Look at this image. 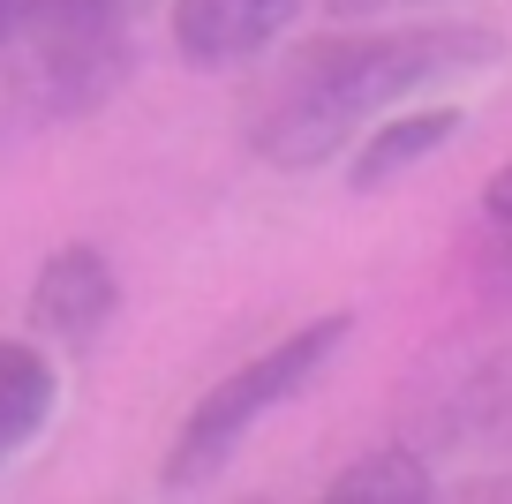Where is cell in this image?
Listing matches in <instances>:
<instances>
[{
	"mask_svg": "<svg viewBox=\"0 0 512 504\" xmlns=\"http://www.w3.org/2000/svg\"><path fill=\"white\" fill-rule=\"evenodd\" d=\"M497 61H505V31L490 23H392V31L309 38L256 106L249 151L279 174H317L339 151H354V136L400 98L430 83L490 76Z\"/></svg>",
	"mask_w": 512,
	"mask_h": 504,
	"instance_id": "obj_1",
	"label": "cell"
},
{
	"mask_svg": "<svg viewBox=\"0 0 512 504\" xmlns=\"http://www.w3.org/2000/svg\"><path fill=\"white\" fill-rule=\"evenodd\" d=\"M347 331H354V316L332 309V316H317V324L287 331L279 347H264L256 362H241L234 377H219V384H211V392L189 407V422L174 429L159 482H166V489H204L211 474H219L226 459L241 452V437H249L264 414L287 407V399H302L309 384L324 377V362L347 347Z\"/></svg>",
	"mask_w": 512,
	"mask_h": 504,
	"instance_id": "obj_2",
	"label": "cell"
},
{
	"mask_svg": "<svg viewBox=\"0 0 512 504\" xmlns=\"http://www.w3.org/2000/svg\"><path fill=\"white\" fill-rule=\"evenodd\" d=\"M302 0H174V53L189 68H249L294 31Z\"/></svg>",
	"mask_w": 512,
	"mask_h": 504,
	"instance_id": "obj_3",
	"label": "cell"
},
{
	"mask_svg": "<svg viewBox=\"0 0 512 504\" xmlns=\"http://www.w3.org/2000/svg\"><path fill=\"white\" fill-rule=\"evenodd\" d=\"M113 301H121L113 264L91 249V241H68V249H53L46 264H38V279H31V331L38 339H61V347H91L98 331H106Z\"/></svg>",
	"mask_w": 512,
	"mask_h": 504,
	"instance_id": "obj_4",
	"label": "cell"
},
{
	"mask_svg": "<svg viewBox=\"0 0 512 504\" xmlns=\"http://www.w3.org/2000/svg\"><path fill=\"white\" fill-rule=\"evenodd\" d=\"M452 136H460V106H430V113H377V121H369V136H354V166H347V181L369 196V189H384V181H400L407 166L437 158Z\"/></svg>",
	"mask_w": 512,
	"mask_h": 504,
	"instance_id": "obj_5",
	"label": "cell"
},
{
	"mask_svg": "<svg viewBox=\"0 0 512 504\" xmlns=\"http://www.w3.org/2000/svg\"><path fill=\"white\" fill-rule=\"evenodd\" d=\"M53 399H61V377L46 354L31 339H0V467L31 452V437L53 422Z\"/></svg>",
	"mask_w": 512,
	"mask_h": 504,
	"instance_id": "obj_6",
	"label": "cell"
},
{
	"mask_svg": "<svg viewBox=\"0 0 512 504\" xmlns=\"http://www.w3.org/2000/svg\"><path fill=\"white\" fill-rule=\"evenodd\" d=\"M324 497H332V504H362V497H377V504H415V497H430V459L407 452V444H384V452H362L354 467H339Z\"/></svg>",
	"mask_w": 512,
	"mask_h": 504,
	"instance_id": "obj_7",
	"label": "cell"
},
{
	"mask_svg": "<svg viewBox=\"0 0 512 504\" xmlns=\"http://www.w3.org/2000/svg\"><path fill=\"white\" fill-rule=\"evenodd\" d=\"M482 211H490V219H497V226L512 234V166H505V174L490 181V189H482Z\"/></svg>",
	"mask_w": 512,
	"mask_h": 504,
	"instance_id": "obj_8",
	"label": "cell"
},
{
	"mask_svg": "<svg viewBox=\"0 0 512 504\" xmlns=\"http://www.w3.org/2000/svg\"><path fill=\"white\" fill-rule=\"evenodd\" d=\"M339 16H369V8H400V0H332Z\"/></svg>",
	"mask_w": 512,
	"mask_h": 504,
	"instance_id": "obj_9",
	"label": "cell"
},
{
	"mask_svg": "<svg viewBox=\"0 0 512 504\" xmlns=\"http://www.w3.org/2000/svg\"><path fill=\"white\" fill-rule=\"evenodd\" d=\"M497 489H505V497H512V482H497Z\"/></svg>",
	"mask_w": 512,
	"mask_h": 504,
	"instance_id": "obj_10",
	"label": "cell"
},
{
	"mask_svg": "<svg viewBox=\"0 0 512 504\" xmlns=\"http://www.w3.org/2000/svg\"><path fill=\"white\" fill-rule=\"evenodd\" d=\"M0 8H8V0H0Z\"/></svg>",
	"mask_w": 512,
	"mask_h": 504,
	"instance_id": "obj_11",
	"label": "cell"
}]
</instances>
